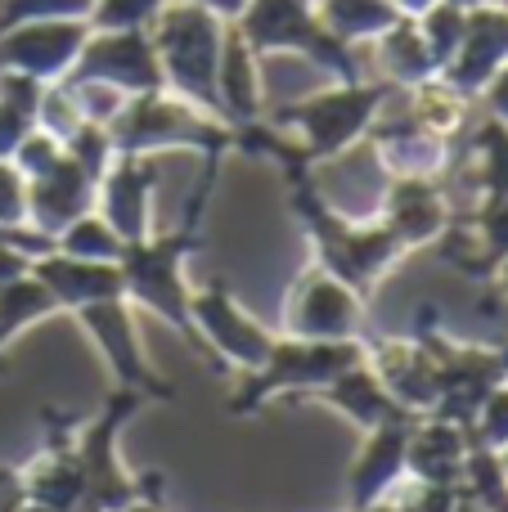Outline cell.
<instances>
[{
    "label": "cell",
    "mask_w": 508,
    "mask_h": 512,
    "mask_svg": "<svg viewBox=\"0 0 508 512\" xmlns=\"http://www.w3.org/2000/svg\"><path fill=\"white\" fill-rule=\"evenodd\" d=\"M216 185V158H207L203 171V185L194 189L185 207V221L176 225L171 234H149V239H135L122 248V292L131 301H140L144 310H153L158 319H167L176 333L189 337L198 355H207L203 337H198L194 324V310H189V288L180 279V265H185L189 252L203 248V212H207V194ZM212 360V355H207Z\"/></svg>",
    "instance_id": "6da1fadb"
},
{
    "label": "cell",
    "mask_w": 508,
    "mask_h": 512,
    "mask_svg": "<svg viewBox=\"0 0 508 512\" xmlns=\"http://www.w3.org/2000/svg\"><path fill=\"white\" fill-rule=\"evenodd\" d=\"M149 36L162 63V86L176 99H185V104L221 117L216 72H221V50H225V18L212 14L207 5H198V0H176V5H162Z\"/></svg>",
    "instance_id": "7a4b0ae2"
},
{
    "label": "cell",
    "mask_w": 508,
    "mask_h": 512,
    "mask_svg": "<svg viewBox=\"0 0 508 512\" xmlns=\"http://www.w3.org/2000/svg\"><path fill=\"white\" fill-rule=\"evenodd\" d=\"M293 207L306 225H311V239L320 248V270L333 274L338 283H347L351 292H369L387 270L392 261L401 256V239H396L387 225H347L329 212V207L315 198L311 180H306V167H293Z\"/></svg>",
    "instance_id": "3957f363"
},
{
    "label": "cell",
    "mask_w": 508,
    "mask_h": 512,
    "mask_svg": "<svg viewBox=\"0 0 508 512\" xmlns=\"http://www.w3.org/2000/svg\"><path fill=\"white\" fill-rule=\"evenodd\" d=\"M369 346L360 342H311V337H284L275 342L270 360L261 364L257 373H243V387L234 391L230 414L248 418L257 414L261 400L270 396H302V391H315L324 382H333L338 373L365 364Z\"/></svg>",
    "instance_id": "277c9868"
},
{
    "label": "cell",
    "mask_w": 508,
    "mask_h": 512,
    "mask_svg": "<svg viewBox=\"0 0 508 512\" xmlns=\"http://www.w3.org/2000/svg\"><path fill=\"white\" fill-rule=\"evenodd\" d=\"M239 36L248 41L252 54L270 50H297L315 63V68L333 72L338 81H360L356 54L347 41L320 23L311 0H248L239 14Z\"/></svg>",
    "instance_id": "5b68a950"
},
{
    "label": "cell",
    "mask_w": 508,
    "mask_h": 512,
    "mask_svg": "<svg viewBox=\"0 0 508 512\" xmlns=\"http://www.w3.org/2000/svg\"><path fill=\"white\" fill-rule=\"evenodd\" d=\"M396 86L378 81V86H365V81H342L333 90H320V95L302 99L293 108H279V126H302L306 135V162L315 158H333V153L351 149L360 135H369V126L378 122L383 104L392 99Z\"/></svg>",
    "instance_id": "8992f818"
},
{
    "label": "cell",
    "mask_w": 508,
    "mask_h": 512,
    "mask_svg": "<svg viewBox=\"0 0 508 512\" xmlns=\"http://www.w3.org/2000/svg\"><path fill=\"white\" fill-rule=\"evenodd\" d=\"M189 310H194V324H198V337H203L207 355H212V364H221V369L234 364V369H243V373H257L279 342V337H270L266 328L230 297L225 279L212 283L207 292H198V297H189Z\"/></svg>",
    "instance_id": "52a82bcc"
},
{
    "label": "cell",
    "mask_w": 508,
    "mask_h": 512,
    "mask_svg": "<svg viewBox=\"0 0 508 512\" xmlns=\"http://www.w3.org/2000/svg\"><path fill=\"white\" fill-rule=\"evenodd\" d=\"M72 81H104V86L122 90L126 99L135 95H153L162 86V63L153 50L149 32H95L86 36L77 63L68 72Z\"/></svg>",
    "instance_id": "ba28073f"
},
{
    "label": "cell",
    "mask_w": 508,
    "mask_h": 512,
    "mask_svg": "<svg viewBox=\"0 0 508 512\" xmlns=\"http://www.w3.org/2000/svg\"><path fill=\"white\" fill-rule=\"evenodd\" d=\"M86 36H90L86 18H45V23L9 27V32H0V68L54 86V81H63L72 72Z\"/></svg>",
    "instance_id": "9c48e42d"
},
{
    "label": "cell",
    "mask_w": 508,
    "mask_h": 512,
    "mask_svg": "<svg viewBox=\"0 0 508 512\" xmlns=\"http://www.w3.org/2000/svg\"><path fill=\"white\" fill-rule=\"evenodd\" d=\"M77 319L86 324V333L95 337L99 351H104L108 369L117 373V387L140 391L144 400H171V396H176V387H171V382H162L158 373L149 369V360H144L140 342H135L126 297H113V301H99V306L77 310Z\"/></svg>",
    "instance_id": "30bf717a"
},
{
    "label": "cell",
    "mask_w": 508,
    "mask_h": 512,
    "mask_svg": "<svg viewBox=\"0 0 508 512\" xmlns=\"http://www.w3.org/2000/svg\"><path fill=\"white\" fill-rule=\"evenodd\" d=\"M504 63H508V5L486 0V5L468 9L464 41H459L455 59L441 68V81L455 86L459 95L477 99Z\"/></svg>",
    "instance_id": "8fae6325"
},
{
    "label": "cell",
    "mask_w": 508,
    "mask_h": 512,
    "mask_svg": "<svg viewBox=\"0 0 508 512\" xmlns=\"http://www.w3.org/2000/svg\"><path fill=\"white\" fill-rule=\"evenodd\" d=\"M360 324H365L360 292H351L324 270L302 279L297 301L288 306V333L311 337V342H356Z\"/></svg>",
    "instance_id": "7c38bea8"
},
{
    "label": "cell",
    "mask_w": 508,
    "mask_h": 512,
    "mask_svg": "<svg viewBox=\"0 0 508 512\" xmlns=\"http://www.w3.org/2000/svg\"><path fill=\"white\" fill-rule=\"evenodd\" d=\"M410 436H414V418H396V423L369 432V445L356 454V463L347 472V512H365L392 495L396 481L405 477Z\"/></svg>",
    "instance_id": "4fadbf2b"
},
{
    "label": "cell",
    "mask_w": 508,
    "mask_h": 512,
    "mask_svg": "<svg viewBox=\"0 0 508 512\" xmlns=\"http://www.w3.org/2000/svg\"><path fill=\"white\" fill-rule=\"evenodd\" d=\"M153 185H158V153L135 158V153H117L113 167L99 180L104 194V221L122 243L149 239V203Z\"/></svg>",
    "instance_id": "5bb4252c"
},
{
    "label": "cell",
    "mask_w": 508,
    "mask_h": 512,
    "mask_svg": "<svg viewBox=\"0 0 508 512\" xmlns=\"http://www.w3.org/2000/svg\"><path fill=\"white\" fill-rule=\"evenodd\" d=\"M32 274L45 283V292L54 297L59 310H86V306H99V301H113V297H126L122 292V265L117 261H81V256H68V252H45L32 261Z\"/></svg>",
    "instance_id": "9a60e30c"
},
{
    "label": "cell",
    "mask_w": 508,
    "mask_h": 512,
    "mask_svg": "<svg viewBox=\"0 0 508 512\" xmlns=\"http://www.w3.org/2000/svg\"><path fill=\"white\" fill-rule=\"evenodd\" d=\"M387 230L401 239V248H423V243L446 234V198L432 180L423 176H396L392 194H387Z\"/></svg>",
    "instance_id": "2e32d148"
},
{
    "label": "cell",
    "mask_w": 508,
    "mask_h": 512,
    "mask_svg": "<svg viewBox=\"0 0 508 512\" xmlns=\"http://www.w3.org/2000/svg\"><path fill=\"white\" fill-rule=\"evenodd\" d=\"M468 468V427L450 423V418H432L410 436V454H405V472L428 486H464Z\"/></svg>",
    "instance_id": "e0dca14e"
},
{
    "label": "cell",
    "mask_w": 508,
    "mask_h": 512,
    "mask_svg": "<svg viewBox=\"0 0 508 512\" xmlns=\"http://www.w3.org/2000/svg\"><path fill=\"white\" fill-rule=\"evenodd\" d=\"M216 99H221V117L230 126H252L261 113V72L257 54L248 50L239 32H225L221 72H216Z\"/></svg>",
    "instance_id": "ac0fdd59"
},
{
    "label": "cell",
    "mask_w": 508,
    "mask_h": 512,
    "mask_svg": "<svg viewBox=\"0 0 508 512\" xmlns=\"http://www.w3.org/2000/svg\"><path fill=\"white\" fill-rule=\"evenodd\" d=\"M54 310L59 306H54V297L45 292V283L36 279L32 270L0 283V355H5V346L14 342L23 328H32L36 319H50Z\"/></svg>",
    "instance_id": "d6986e66"
},
{
    "label": "cell",
    "mask_w": 508,
    "mask_h": 512,
    "mask_svg": "<svg viewBox=\"0 0 508 512\" xmlns=\"http://www.w3.org/2000/svg\"><path fill=\"white\" fill-rule=\"evenodd\" d=\"M320 23L329 27L338 41H378L387 27L401 23L387 0H320Z\"/></svg>",
    "instance_id": "ffe728a7"
},
{
    "label": "cell",
    "mask_w": 508,
    "mask_h": 512,
    "mask_svg": "<svg viewBox=\"0 0 508 512\" xmlns=\"http://www.w3.org/2000/svg\"><path fill=\"white\" fill-rule=\"evenodd\" d=\"M54 248L68 252V256H81V261H122L126 243L108 230V221H99V216H81V221H72L68 230L54 239Z\"/></svg>",
    "instance_id": "44dd1931"
},
{
    "label": "cell",
    "mask_w": 508,
    "mask_h": 512,
    "mask_svg": "<svg viewBox=\"0 0 508 512\" xmlns=\"http://www.w3.org/2000/svg\"><path fill=\"white\" fill-rule=\"evenodd\" d=\"M473 149H477V171H482V194L508 198V126L486 122L473 135Z\"/></svg>",
    "instance_id": "7402d4cb"
},
{
    "label": "cell",
    "mask_w": 508,
    "mask_h": 512,
    "mask_svg": "<svg viewBox=\"0 0 508 512\" xmlns=\"http://www.w3.org/2000/svg\"><path fill=\"white\" fill-rule=\"evenodd\" d=\"M167 0H95L90 27L95 32H149L153 18L162 14Z\"/></svg>",
    "instance_id": "603a6c76"
},
{
    "label": "cell",
    "mask_w": 508,
    "mask_h": 512,
    "mask_svg": "<svg viewBox=\"0 0 508 512\" xmlns=\"http://www.w3.org/2000/svg\"><path fill=\"white\" fill-rule=\"evenodd\" d=\"M468 441L482 445V450H495V454L508 450V382H500V387L486 396V405L477 409L473 427H468Z\"/></svg>",
    "instance_id": "cb8c5ba5"
},
{
    "label": "cell",
    "mask_w": 508,
    "mask_h": 512,
    "mask_svg": "<svg viewBox=\"0 0 508 512\" xmlns=\"http://www.w3.org/2000/svg\"><path fill=\"white\" fill-rule=\"evenodd\" d=\"M464 486H428L414 481V490L396 504V512H464Z\"/></svg>",
    "instance_id": "d4e9b609"
},
{
    "label": "cell",
    "mask_w": 508,
    "mask_h": 512,
    "mask_svg": "<svg viewBox=\"0 0 508 512\" xmlns=\"http://www.w3.org/2000/svg\"><path fill=\"white\" fill-rule=\"evenodd\" d=\"M27 221V180L14 162L0 158V225H23Z\"/></svg>",
    "instance_id": "484cf974"
},
{
    "label": "cell",
    "mask_w": 508,
    "mask_h": 512,
    "mask_svg": "<svg viewBox=\"0 0 508 512\" xmlns=\"http://www.w3.org/2000/svg\"><path fill=\"white\" fill-rule=\"evenodd\" d=\"M482 99H486V113H491V122L508 126V63L491 77V86L482 90Z\"/></svg>",
    "instance_id": "4316f807"
},
{
    "label": "cell",
    "mask_w": 508,
    "mask_h": 512,
    "mask_svg": "<svg viewBox=\"0 0 508 512\" xmlns=\"http://www.w3.org/2000/svg\"><path fill=\"white\" fill-rule=\"evenodd\" d=\"M27 270H32V256L18 248H0V283L18 279V274H27Z\"/></svg>",
    "instance_id": "83f0119b"
},
{
    "label": "cell",
    "mask_w": 508,
    "mask_h": 512,
    "mask_svg": "<svg viewBox=\"0 0 508 512\" xmlns=\"http://www.w3.org/2000/svg\"><path fill=\"white\" fill-rule=\"evenodd\" d=\"M387 5H392L401 18H423L432 5H437V0H387Z\"/></svg>",
    "instance_id": "f1b7e54d"
},
{
    "label": "cell",
    "mask_w": 508,
    "mask_h": 512,
    "mask_svg": "<svg viewBox=\"0 0 508 512\" xmlns=\"http://www.w3.org/2000/svg\"><path fill=\"white\" fill-rule=\"evenodd\" d=\"M126 512H162V499H140V504H131Z\"/></svg>",
    "instance_id": "f546056e"
},
{
    "label": "cell",
    "mask_w": 508,
    "mask_h": 512,
    "mask_svg": "<svg viewBox=\"0 0 508 512\" xmlns=\"http://www.w3.org/2000/svg\"><path fill=\"white\" fill-rule=\"evenodd\" d=\"M446 5H459V9H477V5H486V0H446Z\"/></svg>",
    "instance_id": "4dcf8cb0"
},
{
    "label": "cell",
    "mask_w": 508,
    "mask_h": 512,
    "mask_svg": "<svg viewBox=\"0 0 508 512\" xmlns=\"http://www.w3.org/2000/svg\"><path fill=\"white\" fill-rule=\"evenodd\" d=\"M500 288L508 292V256H504V261H500Z\"/></svg>",
    "instance_id": "1f68e13d"
},
{
    "label": "cell",
    "mask_w": 508,
    "mask_h": 512,
    "mask_svg": "<svg viewBox=\"0 0 508 512\" xmlns=\"http://www.w3.org/2000/svg\"><path fill=\"white\" fill-rule=\"evenodd\" d=\"M18 512H50V508H41V504H27V499H23V508H18Z\"/></svg>",
    "instance_id": "d6a6232c"
},
{
    "label": "cell",
    "mask_w": 508,
    "mask_h": 512,
    "mask_svg": "<svg viewBox=\"0 0 508 512\" xmlns=\"http://www.w3.org/2000/svg\"><path fill=\"white\" fill-rule=\"evenodd\" d=\"M464 512H482V508H477V504H473V499H464Z\"/></svg>",
    "instance_id": "836d02e7"
},
{
    "label": "cell",
    "mask_w": 508,
    "mask_h": 512,
    "mask_svg": "<svg viewBox=\"0 0 508 512\" xmlns=\"http://www.w3.org/2000/svg\"><path fill=\"white\" fill-rule=\"evenodd\" d=\"M500 459H504V472H508V450H504V454H500Z\"/></svg>",
    "instance_id": "e575fe53"
},
{
    "label": "cell",
    "mask_w": 508,
    "mask_h": 512,
    "mask_svg": "<svg viewBox=\"0 0 508 512\" xmlns=\"http://www.w3.org/2000/svg\"><path fill=\"white\" fill-rule=\"evenodd\" d=\"M500 5H508V0H500Z\"/></svg>",
    "instance_id": "d590c367"
}]
</instances>
